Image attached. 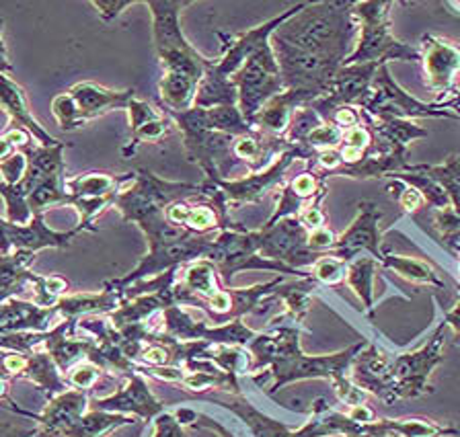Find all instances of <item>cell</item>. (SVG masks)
<instances>
[{
	"instance_id": "cell-1",
	"label": "cell",
	"mask_w": 460,
	"mask_h": 437,
	"mask_svg": "<svg viewBox=\"0 0 460 437\" xmlns=\"http://www.w3.org/2000/svg\"><path fill=\"white\" fill-rule=\"evenodd\" d=\"M368 341H358L354 345L345 347L337 354L327 355H306L300 349V325L284 322L279 314L276 320H271L270 331L257 333L247 349L253 357V374L259 370H270L273 376V384L270 394H276L284 386L300 380H329L333 384L337 398L348 406L366 405L368 392H364L351 380V363L356 355L364 349Z\"/></svg>"
},
{
	"instance_id": "cell-2",
	"label": "cell",
	"mask_w": 460,
	"mask_h": 437,
	"mask_svg": "<svg viewBox=\"0 0 460 437\" xmlns=\"http://www.w3.org/2000/svg\"><path fill=\"white\" fill-rule=\"evenodd\" d=\"M448 325L438 322L426 345L402 354H388L386 349L372 343L356 357L351 378L372 397L393 405L401 398H420L431 392L429 378L444 362V333Z\"/></svg>"
},
{
	"instance_id": "cell-3",
	"label": "cell",
	"mask_w": 460,
	"mask_h": 437,
	"mask_svg": "<svg viewBox=\"0 0 460 437\" xmlns=\"http://www.w3.org/2000/svg\"><path fill=\"white\" fill-rule=\"evenodd\" d=\"M191 0H148L153 17V41L163 76L158 81L161 107L167 111H187L196 101L199 83L212 60L201 56L185 39L179 15Z\"/></svg>"
},
{
	"instance_id": "cell-4",
	"label": "cell",
	"mask_w": 460,
	"mask_h": 437,
	"mask_svg": "<svg viewBox=\"0 0 460 437\" xmlns=\"http://www.w3.org/2000/svg\"><path fill=\"white\" fill-rule=\"evenodd\" d=\"M358 23L354 17V3L349 0H325L306 3L305 9L292 15L276 31L271 39L298 49L313 58L341 64L354 44Z\"/></svg>"
},
{
	"instance_id": "cell-5",
	"label": "cell",
	"mask_w": 460,
	"mask_h": 437,
	"mask_svg": "<svg viewBox=\"0 0 460 437\" xmlns=\"http://www.w3.org/2000/svg\"><path fill=\"white\" fill-rule=\"evenodd\" d=\"M64 142L58 146H40L38 142H31L21 150L27 156L25 177L17 185L0 183L6 220L13 224H29L35 214H43L49 205L72 204L64 175Z\"/></svg>"
},
{
	"instance_id": "cell-6",
	"label": "cell",
	"mask_w": 460,
	"mask_h": 437,
	"mask_svg": "<svg viewBox=\"0 0 460 437\" xmlns=\"http://www.w3.org/2000/svg\"><path fill=\"white\" fill-rule=\"evenodd\" d=\"M394 3L388 0H366L354 3V17L358 23V41L351 54L345 58L348 64H388L417 62L420 48L399 41L391 31V9Z\"/></svg>"
},
{
	"instance_id": "cell-7",
	"label": "cell",
	"mask_w": 460,
	"mask_h": 437,
	"mask_svg": "<svg viewBox=\"0 0 460 437\" xmlns=\"http://www.w3.org/2000/svg\"><path fill=\"white\" fill-rule=\"evenodd\" d=\"M201 188H204V183L193 185L164 181V179L153 175L150 170H138L129 188L121 189L119 196L115 197L113 207H118L121 212L124 222H134V224L140 226L142 222L150 218L164 216L171 204L196 196Z\"/></svg>"
},
{
	"instance_id": "cell-8",
	"label": "cell",
	"mask_w": 460,
	"mask_h": 437,
	"mask_svg": "<svg viewBox=\"0 0 460 437\" xmlns=\"http://www.w3.org/2000/svg\"><path fill=\"white\" fill-rule=\"evenodd\" d=\"M206 259L214 263V267L218 269L220 279L225 284H230L239 271H247V269H268V271H276V274L296 275V277L311 275L300 269L288 267L284 263L265 259V257L259 255L257 232L244 231V228L239 224H233L230 228H225V231L216 234Z\"/></svg>"
},
{
	"instance_id": "cell-9",
	"label": "cell",
	"mask_w": 460,
	"mask_h": 437,
	"mask_svg": "<svg viewBox=\"0 0 460 437\" xmlns=\"http://www.w3.org/2000/svg\"><path fill=\"white\" fill-rule=\"evenodd\" d=\"M134 99V89L115 91L95 83H78L54 99L52 113L62 130L75 132L113 109H128Z\"/></svg>"
},
{
	"instance_id": "cell-10",
	"label": "cell",
	"mask_w": 460,
	"mask_h": 437,
	"mask_svg": "<svg viewBox=\"0 0 460 437\" xmlns=\"http://www.w3.org/2000/svg\"><path fill=\"white\" fill-rule=\"evenodd\" d=\"M230 83L234 84L239 92V107L241 116L247 124L253 121L259 109L270 101L271 97L284 92V78L279 74V66L270 41L259 46L253 54L249 56L247 62L239 68V73L230 76Z\"/></svg>"
},
{
	"instance_id": "cell-11",
	"label": "cell",
	"mask_w": 460,
	"mask_h": 437,
	"mask_svg": "<svg viewBox=\"0 0 460 437\" xmlns=\"http://www.w3.org/2000/svg\"><path fill=\"white\" fill-rule=\"evenodd\" d=\"M370 118H393V119H409L415 118H434V119H460V113L450 111L442 103H423L407 92L401 84L391 76L388 64H383L374 76L370 97L359 107Z\"/></svg>"
},
{
	"instance_id": "cell-12",
	"label": "cell",
	"mask_w": 460,
	"mask_h": 437,
	"mask_svg": "<svg viewBox=\"0 0 460 437\" xmlns=\"http://www.w3.org/2000/svg\"><path fill=\"white\" fill-rule=\"evenodd\" d=\"M136 179V173L111 175V173H84L78 177L66 179V189L72 196V207L81 214L78 226L83 231L97 232V226L93 222L103 214L107 207L115 204V197L119 191Z\"/></svg>"
},
{
	"instance_id": "cell-13",
	"label": "cell",
	"mask_w": 460,
	"mask_h": 437,
	"mask_svg": "<svg viewBox=\"0 0 460 437\" xmlns=\"http://www.w3.org/2000/svg\"><path fill=\"white\" fill-rule=\"evenodd\" d=\"M257 232V245L259 255L270 261L284 263L292 269L306 267V265L316 263L321 255L314 253L308 247V231L302 226V222L296 216L282 218L273 224H265L261 231ZM302 271V269H300Z\"/></svg>"
},
{
	"instance_id": "cell-14",
	"label": "cell",
	"mask_w": 460,
	"mask_h": 437,
	"mask_svg": "<svg viewBox=\"0 0 460 437\" xmlns=\"http://www.w3.org/2000/svg\"><path fill=\"white\" fill-rule=\"evenodd\" d=\"M380 66L383 64H348V66L343 64L329 81L323 95L306 107L325 121H329L331 116L341 107H362L366 99L370 97L374 76H376Z\"/></svg>"
},
{
	"instance_id": "cell-15",
	"label": "cell",
	"mask_w": 460,
	"mask_h": 437,
	"mask_svg": "<svg viewBox=\"0 0 460 437\" xmlns=\"http://www.w3.org/2000/svg\"><path fill=\"white\" fill-rule=\"evenodd\" d=\"M296 161H302L300 148L290 146L263 170L249 173L247 177H241V179H225V181H214V185L222 191V196H225V199H226V205L259 204L265 196H268V193L278 189L279 185L286 181L288 169H290Z\"/></svg>"
},
{
	"instance_id": "cell-16",
	"label": "cell",
	"mask_w": 460,
	"mask_h": 437,
	"mask_svg": "<svg viewBox=\"0 0 460 437\" xmlns=\"http://www.w3.org/2000/svg\"><path fill=\"white\" fill-rule=\"evenodd\" d=\"M420 60L428 89L440 95L438 103L455 97L460 81V48L440 35L426 33L420 44Z\"/></svg>"
},
{
	"instance_id": "cell-17",
	"label": "cell",
	"mask_w": 460,
	"mask_h": 437,
	"mask_svg": "<svg viewBox=\"0 0 460 437\" xmlns=\"http://www.w3.org/2000/svg\"><path fill=\"white\" fill-rule=\"evenodd\" d=\"M89 411V394L68 389L49 398L41 415L25 413V417L40 421L35 437H89L84 415Z\"/></svg>"
},
{
	"instance_id": "cell-18",
	"label": "cell",
	"mask_w": 460,
	"mask_h": 437,
	"mask_svg": "<svg viewBox=\"0 0 460 437\" xmlns=\"http://www.w3.org/2000/svg\"><path fill=\"white\" fill-rule=\"evenodd\" d=\"M380 220H383V212L378 210L376 204L359 202L358 216L351 222L348 231L337 236L335 245L329 250V255H333L335 259L349 263L354 261L356 257L366 253L380 263L385 255L383 234H380L378 228Z\"/></svg>"
},
{
	"instance_id": "cell-19",
	"label": "cell",
	"mask_w": 460,
	"mask_h": 437,
	"mask_svg": "<svg viewBox=\"0 0 460 437\" xmlns=\"http://www.w3.org/2000/svg\"><path fill=\"white\" fill-rule=\"evenodd\" d=\"M91 411L119 413L129 415V417H140L144 421H155V417L164 411V403L155 397V392L144 380V374L132 371V374H128V382L118 392H113L111 397L97 398Z\"/></svg>"
},
{
	"instance_id": "cell-20",
	"label": "cell",
	"mask_w": 460,
	"mask_h": 437,
	"mask_svg": "<svg viewBox=\"0 0 460 437\" xmlns=\"http://www.w3.org/2000/svg\"><path fill=\"white\" fill-rule=\"evenodd\" d=\"M78 232H83V228L78 224L76 228H72V231L56 232L52 228L46 226L43 214H35L29 224H13V222L6 220L4 239L11 253H14V250H33V253H38V250L43 249L70 247L72 239H75Z\"/></svg>"
},
{
	"instance_id": "cell-21",
	"label": "cell",
	"mask_w": 460,
	"mask_h": 437,
	"mask_svg": "<svg viewBox=\"0 0 460 437\" xmlns=\"http://www.w3.org/2000/svg\"><path fill=\"white\" fill-rule=\"evenodd\" d=\"M0 109L11 119V127H21L38 142L40 146H58L60 140L49 135L29 109L25 91L9 74H0Z\"/></svg>"
},
{
	"instance_id": "cell-22",
	"label": "cell",
	"mask_w": 460,
	"mask_h": 437,
	"mask_svg": "<svg viewBox=\"0 0 460 437\" xmlns=\"http://www.w3.org/2000/svg\"><path fill=\"white\" fill-rule=\"evenodd\" d=\"M56 317H60L56 306L43 308L35 302L11 298L0 304V335L46 333L49 331V322Z\"/></svg>"
},
{
	"instance_id": "cell-23",
	"label": "cell",
	"mask_w": 460,
	"mask_h": 437,
	"mask_svg": "<svg viewBox=\"0 0 460 437\" xmlns=\"http://www.w3.org/2000/svg\"><path fill=\"white\" fill-rule=\"evenodd\" d=\"M308 103H311V99H308L305 92L284 91L279 92V95L271 97L270 101L259 109L253 121H251V126L270 135L284 138L288 127H290L294 119V113L302 109V107H306Z\"/></svg>"
},
{
	"instance_id": "cell-24",
	"label": "cell",
	"mask_w": 460,
	"mask_h": 437,
	"mask_svg": "<svg viewBox=\"0 0 460 437\" xmlns=\"http://www.w3.org/2000/svg\"><path fill=\"white\" fill-rule=\"evenodd\" d=\"M124 302L121 293L105 288L101 293H76V296H64L56 304L58 314L62 320H75L91 314H107L118 310L119 304Z\"/></svg>"
},
{
	"instance_id": "cell-25",
	"label": "cell",
	"mask_w": 460,
	"mask_h": 437,
	"mask_svg": "<svg viewBox=\"0 0 460 437\" xmlns=\"http://www.w3.org/2000/svg\"><path fill=\"white\" fill-rule=\"evenodd\" d=\"M33 259V250H14L11 255L0 253V304L11 300L14 293L23 290L27 282H31L29 265Z\"/></svg>"
},
{
	"instance_id": "cell-26",
	"label": "cell",
	"mask_w": 460,
	"mask_h": 437,
	"mask_svg": "<svg viewBox=\"0 0 460 437\" xmlns=\"http://www.w3.org/2000/svg\"><path fill=\"white\" fill-rule=\"evenodd\" d=\"M380 267H385L386 271H393V274H397L399 277L417 285H428V288H436V290L446 288L440 274H438L428 261L415 259V257H401V255L386 253L385 250L383 259H380Z\"/></svg>"
},
{
	"instance_id": "cell-27",
	"label": "cell",
	"mask_w": 460,
	"mask_h": 437,
	"mask_svg": "<svg viewBox=\"0 0 460 437\" xmlns=\"http://www.w3.org/2000/svg\"><path fill=\"white\" fill-rule=\"evenodd\" d=\"M378 265L380 263L370 255L356 257L354 261L348 263V275H345L349 290L359 298L368 317L374 312V277H376Z\"/></svg>"
},
{
	"instance_id": "cell-28",
	"label": "cell",
	"mask_w": 460,
	"mask_h": 437,
	"mask_svg": "<svg viewBox=\"0 0 460 437\" xmlns=\"http://www.w3.org/2000/svg\"><path fill=\"white\" fill-rule=\"evenodd\" d=\"M372 150H374V134L362 119V124L351 127V130L343 134V142L341 146L337 148V153H340L343 161L341 167H354V164L362 162Z\"/></svg>"
},
{
	"instance_id": "cell-29",
	"label": "cell",
	"mask_w": 460,
	"mask_h": 437,
	"mask_svg": "<svg viewBox=\"0 0 460 437\" xmlns=\"http://www.w3.org/2000/svg\"><path fill=\"white\" fill-rule=\"evenodd\" d=\"M331 406L327 405L325 398L314 400L311 417L300 429H292L288 437H337L335 429L329 421Z\"/></svg>"
},
{
	"instance_id": "cell-30",
	"label": "cell",
	"mask_w": 460,
	"mask_h": 437,
	"mask_svg": "<svg viewBox=\"0 0 460 437\" xmlns=\"http://www.w3.org/2000/svg\"><path fill=\"white\" fill-rule=\"evenodd\" d=\"M345 275H348V263L341 259H335L333 255H321L316 263L311 267V277L316 284L329 285V288H335L345 282Z\"/></svg>"
},
{
	"instance_id": "cell-31",
	"label": "cell",
	"mask_w": 460,
	"mask_h": 437,
	"mask_svg": "<svg viewBox=\"0 0 460 437\" xmlns=\"http://www.w3.org/2000/svg\"><path fill=\"white\" fill-rule=\"evenodd\" d=\"M31 284L35 285L33 302L43 308L56 306L60 302V298L66 296V290H68V284L64 282L62 277H56V275L41 277V275L31 274Z\"/></svg>"
},
{
	"instance_id": "cell-32",
	"label": "cell",
	"mask_w": 460,
	"mask_h": 437,
	"mask_svg": "<svg viewBox=\"0 0 460 437\" xmlns=\"http://www.w3.org/2000/svg\"><path fill=\"white\" fill-rule=\"evenodd\" d=\"M101 371H103V368L97 363H93L89 360H84L81 363L72 365V368L68 370L66 374V382L70 389H76V390H91L93 386H95L99 380H101Z\"/></svg>"
},
{
	"instance_id": "cell-33",
	"label": "cell",
	"mask_w": 460,
	"mask_h": 437,
	"mask_svg": "<svg viewBox=\"0 0 460 437\" xmlns=\"http://www.w3.org/2000/svg\"><path fill=\"white\" fill-rule=\"evenodd\" d=\"M27 170V156L21 150H14L11 156L0 161V177L4 185H17L25 177Z\"/></svg>"
},
{
	"instance_id": "cell-34",
	"label": "cell",
	"mask_w": 460,
	"mask_h": 437,
	"mask_svg": "<svg viewBox=\"0 0 460 437\" xmlns=\"http://www.w3.org/2000/svg\"><path fill=\"white\" fill-rule=\"evenodd\" d=\"M388 185H393L394 189H399L397 196H394V197H397L399 205L407 214H413V216H417V214H420L423 207H428L426 199H423L421 193L417 191L415 188H411V185H407V183H402V181H393V183H388Z\"/></svg>"
},
{
	"instance_id": "cell-35",
	"label": "cell",
	"mask_w": 460,
	"mask_h": 437,
	"mask_svg": "<svg viewBox=\"0 0 460 437\" xmlns=\"http://www.w3.org/2000/svg\"><path fill=\"white\" fill-rule=\"evenodd\" d=\"M327 196V191H323V193H319V196H316L313 202H308L305 207H302V210L296 214V218L302 222V226L306 228L308 232L311 231H316V228H323L325 226V212L321 210V202H323V197Z\"/></svg>"
},
{
	"instance_id": "cell-36",
	"label": "cell",
	"mask_w": 460,
	"mask_h": 437,
	"mask_svg": "<svg viewBox=\"0 0 460 437\" xmlns=\"http://www.w3.org/2000/svg\"><path fill=\"white\" fill-rule=\"evenodd\" d=\"M35 142L29 132L21 130V127H9L4 134H0V161L11 156L14 150H23L27 144Z\"/></svg>"
},
{
	"instance_id": "cell-37",
	"label": "cell",
	"mask_w": 460,
	"mask_h": 437,
	"mask_svg": "<svg viewBox=\"0 0 460 437\" xmlns=\"http://www.w3.org/2000/svg\"><path fill=\"white\" fill-rule=\"evenodd\" d=\"M150 437H185V432L175 413L163 411L158 417H155V427Z\"/></svg>"
},
{
	"instance_id": "cell-38",
	"label": "cell",
	"mask_w": 460,
	"mask_h": 437,
	"mask_svg": "<svg viewBox=\"0 0 460 437\" xmlns=\"http://www.w3.org/2000/svg\"><path fill=\"white\" fill-rule=\"evenodd\" d=\"M428 173L436 179H444V181L460 183V156L452 154L442 164H426Z\"/></svg>"
},
{
	"instance_id": "cell-39",
	"label": "cell",
	"mask_w": 460,
	"mask_h": 437,
	"mask_svg": "<svg viewBox=\"0 0 460 437\" xmlns=\"http://www.w3.org/2000/svg\"><path fill=\"white\" fill-rule=\"evenodd\" d=\"M132 4H136V0H93V6H95L97 9V13H99V17L105 21V23H110L111 19H115L118 15H121V13H124L128 6H132Z\"/></svg>"
},
{
	"instance_id": "cell-40",
	"label": "cell",
	"mask_w": 460,
	"mask_h": 437,
	"mask_svg": "<svg viewBox=\"0 0 460 437\" xmlns=\"http://www.w3.org/2000/svg\"><path fill=\"white\" fill-rule=\"evenodd\" d=\"M329 121H333V124L340 126L343 132H348L351 127L362 124V111H359V107H354V105L341 107V109H337L333 116H331Z\"/></svg>"
},
{
	"instance_id": "cell-41",
	"label": "cell",
	"mask_w": 460,
	"mask_h": 437,
	"mask_svg": "<svg viewBox=\"0 0 460 437\" xmlns=\"http://www.w3.org/2000/svg\"><path fill=\"white\" fill-rule=\"evenodd\" d=\"M335 239L337 236L331 232L327 226L316 228V231L308 232V247H311V250H314V253H329L335 245Z\"/></svg>"
},
{
	"instance_id": "cell-42",
	"label": "cell",
	"mask_w": 460,
	"mask_h": 437,
	"mask_svg": "<svg viewBox=\"0 0 460 437\" xmlns=\"http://www.w3.org/2000/svg\"><path fill=\"white\" fill-rule=\"evenodd\" d=\"M38 435V427L25 429L13 423H0V437H35Z\"/></svg>"
},
{
	"instance_id": "cell-43",
	"label": "cell",
	"mask_w": 460,
	"mask_h": 437,
	"mask_svg": "<svg viewBox=\"0 0 460 437\" xmlns=\"http://www.w3.org/2000/svg\"><path fill=\"white\" fill-rule=\"evenodd\" d=\"M351 421L356 423H370L376 417H374V411L368 405H358V406H349V411L345 413Z\"/></svg>"
},
{
	"instance_id": "cell-44",
	"label": "cell",
	"mask_w": 460,
	"mask_h": 437,
	"mask_svg": "<svg viewBox=\"0 0 460 437\" xmlns=\"http://www.w3.org/2000/svg\"><path fill=\"white\" fill-rule=\"evenodd\" d=\"M3 30H4V21L0 17V74H13V66L9 62V54H6V46L3 39Z\"/></svg>"
},
{
	"instance_id": "cell-45",
	"label": "cell",
	"mask_w": 460,
	"mask_h": 437,
	"mask_svg": "<svg viewBox=\"0 0 460 437\" xmlns=\"http://www.w3.org/2000/svg\"><path fill=\"white\" fill-rule=\"evenodd\" d=\"M442 105H446V107H448V109H458V111H460V91L456 92V95H455V97H452V99H448V101H444Z\"/></svg>"
},
{
	"instance_id": "cell-46",
	"label": "cell",
	"mask_w": 460,
	"mask_h": 437,
	"mask_svg": "<svg viewBox=\"0 0 460 437\" xmlns=\"http://www.w3.org/2000/svg\"><path fill=\"white\" fill-rule=\"evenodd\" d=\"M452 257H456V259L460 261V242L456 245V249H455V253H452Z\"/></svg>"
}]
</instances>
